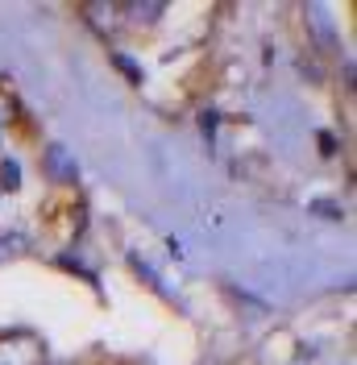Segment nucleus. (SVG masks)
Returning <instances> with one entry per match:
<instances>
[{
	"label": "nucleus",
	"instance_id": "nucleus-1",
	"mask_svg": "<svg viewBox=\"0 0 357 365\" xmlns=\"http://www.w3.org/2000/svg\"><path fill=\"white\" fill-rule=\"evenodd\" d=\"M46 166H50L54 179H75V162L67 158L63 145H50V150H46Z\"/></svg>",
	"mask_w": 357,
	"mask_h": 365
},
{
	"label": "nucleus",
	"instance_id": "nucleus-2",
	"mask_svg": "<svg viewBox=\"0 0 357 365\" xmlns=\"http://www.w3.org/2000/svg\"><path fill=\"white\" fill-rule=\"evenodd\" d=\"M0 182H4V187H17V182H21V170H17V162H4V166H0Z\"/></svg>",
	"mask_w": 357,
	"mask_h": 365
}]
</instances>
